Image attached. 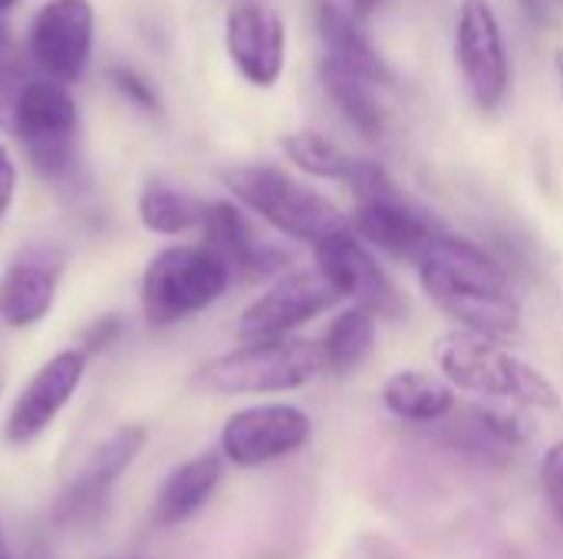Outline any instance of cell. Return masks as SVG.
<instances>
[{"instance_id":"6da1fadb","label":"cell","mask_w":563,"mask_h":559,"mask_svg":"<svg viewBox=\"0 0 563 559\" xmlns=\"http://www.w3.org/2000/svg\"><path fill=\"white\" fill-rule=\"evenodd\" d=\"M422 290L449 313L459 329L511 339L521 329V300L515 297L505 267L465 237L439 231L416 260Z\"/></svg>"},{"instance_id":"7a4b0ae2","label":"cell","mask_w":563,"mask_h":559,"mask_svg":"<svg viewBox=\"0 0 563 559\" xmlns=\"http://www.w3.org/2000/svg\"><path fill=\"white\" fill-rule=\"evenodd\" d=\"M435 362L452 389L544 412L561 409V392L554 389V382L538 366L505 349L498 339L468 329L445 333L435 343Z\"/></svg>"},{"instance_id":"3957f363","label":"cell","mask_w":563,"mask_h":559,"mask_svg":"<svg viewBox=\"0 0 563 559\" xmlns=\"http://www.w3.org/2000/svg\"><path fill=\"white\" fill-rule=\"evenodd\" d=\"M224 188L257 217H264L274 231L310 241L313 247L350 227L346 214L317 188L297 181L284 168L274 165H238L221 175Z\"/></svg>"},{"instance_id":"277c9868","label":"cell","mask_w":563,"mask_h":559,"mask_svg":"<svg viewBox=\"0 0 563 559\" xmlns=\"http://www.w3.org/2000/svg\"><path fill=\"white\" fill-rule=\"evenodd\" d=\"M234 273L231 267L201 244H175L158 250L142 273V316L148 326H178L208 306H214Z\"/></svg>"},{"instance_id":"5b68a950","label":"cell","mask_w":563,"mask_h":559,"mask_svg":"<svg viewBox=\"0 0 563 559\" xmlns=\"http://www.w3.org/2000/svg\"><path fill=\"white\" fill-rule=\"evenodd\" d=\"M320 372V346L287 336L271 343H241L238 349L214 356L201 366L198 382L214 395H280L303 389Z\"/></svg>"},{"instance_id":"8992f818","label":"cell","mask_w":563,"mask_h":559,"mask_svg":"<svg viewBox=\"0 0 563 559\" xmlns=\"http://www.w3.org/2000/svg\"><path fill=\"white\" fill-rule=\"evenodd\" d=\"M76 132L79 112L69 89L43 76L30 79L20 96L10 135L23 145L33 171L43 181L66 185L76 175Z\"/></svg>"},{"instance_id":"52a82bcc","label":"cell","mask_w":563,"mask_h":559,"mask_svg":"<svg viewBox=\"0 0 563 559\" xmlns=\"http://www.w3.org/2000/svg\"><path fill=\"white\" fill-rule=\"evenodd\" d=\"M145 441V425H122L106 441H99L63 488L53 507V521L66 530H92L102 521L115 484L139 461Z\"/></svg>"},{"instance_id":"ba28073f","label":"cell","mask_w":563,"mask_h":559,"mask_svg":"<svg viewBox=\"0 0 563 559\" xmlns=\"http://www.w3.org/2000/svg\"><path fill=\"white\" fill-rule=\"evenodd\" d=\"M455 59L472 102L482 112H498L511 96V56L492 0L459 3Z\"/></svg>"},{"instance_id":"9c48e42d","label":"cell","mask_w":563,"mask_h":559,"mask_svg":"<svg viewBox=\"0 0 563 559\" xmlns=\"http://www.w3.org/2000/svg\"><path fill=\"white\" fill-rule=\"evenodd\" d=\"M313 422L303 409L267 402L238 409L221 428V458L234 468H264L307 448Z\"/></svg>"},{"instance_id":"30bf717a","label":"cell","mask_w":563,"mask_h":559,"mask_svg":"<svg viewBox=\"0 0 563 559\" xmlns=\"http://www.w3.org/2000/svg\"><path fill=\"white\" fill-rule=\"evenodd\" d=\"M86 369H89V359L76 346L49 356L16 392L3 418V441L10 448H26L40 441L53 428V422L63 415V409L76 399V392L82 389Z\"/></svg>"},{"instance_id":"8fae6325","label":"cell","mask_w":563,"mask_h":559,"mask_svg":"<svg viewBox=\"0 0 563 559\" xmlns=\"http://www.w3.org/2000/svg\"><path fill=\"white\" fill-rule=\"evenodd\" d=\"M313 250L317 270L340 293V300H353V306L369 310L376 320H399L406 313L402 293L350 227L320 241Z\"/></svg>"},{"instance_id":"7c38bea8","label":"cell","mask_w":563,"mask_h":559,"mask_svg":"<svg viewBox=\"0 0 563 559\" xmlns=\"http://www.w3.org/2000/svg\"><path fill=\"white\" fill-rule=\"evenodd\" d=\"M340 293L323 280V273L313 270H290L284 273L267 293H261L238 320V339L241 343H271L287 339L294 329L307 326L320 313H327Z\"/></svg>"},{"instance_id":"4fadbf2b","label":"cell","mask_w":563,"mask_h":559,"mask_svg":"<svg viewBox=\"0 0 563 559\" xmlns=\"http://www.w3.org/2000/svg\"><path fill=\"white\" fill-rule=\"evenodd\" d=\"M66 267V250L49 241H30L20 247L0 273V326L33 329L53 306L59 277Z\"/></svg>"},{"instance_id":"5bb4252c","label":"cell","mask_w":563,"mask_h":559,"mask_svg":"<svg viewBox=\"0 0 563 559\" xmlns=\"http://www.w3.org/2000/svg\"><path fill=\"white\" fill-rule=\"evenodd\" d=\"M92 30L96 13L89 0H49L30 30V56L43 79L76 82L92 53Z\"/></svg>"},{"instance_id":"9a60e30c","label":"cell","mask_w":563,"mask_h":559,"mask_svg":"<svg viewBox=\"0 0 563 559\" xmlns=\"http://www.w3.org/2000/svg\"><path fill=\"white\" fill-rule=\"evenodd\" d=\"M224 46L234 69L257 89L280 82L287 66L284 16L264 3H238L224 20Z\"/></svg>"},{"instance_id":"2e32d148","label":"cell","mask_w":563,"mask_h":559,"mask_svg":"<svg viewBox=\"0 0 563 559\" xmlns=\"http://www.w3.org/2000/svg\"><path fill=\"white\" fill-rule=\"evenodd\" d=\"M201 247H208L211 254H218L231 273H244V277H271L280 267L290 264V254L261 241L251 227V221L244 217V211L231 201H211L205 204V217H201Z\"/></svg>"},{"instance_id":"e0dca14e","label":"cell","mask_w":563,"mask_h":559,"mask_svg":"<svg viewBox=\"0 0 563 559\" xmlns=\"http://www.w3.org/2000/svg\"><path fill=\"white\" fill-rule=\"evenodd\" d=\"M350 231L363 244H373V247H379L399 260H412V264L419 260L426 244L439 234V227L426 214L409 208L399 194L383 198V201H363L350 217Z\"/></svg>"},{"instance_id":"ac0fdd59","label":"cell","mask_w":563,"mask_h":559,"mask_svg":"<svg viewBox=\"0 0 563 559\" xmlns=\"http://www.w3.org/2000/svg\"><path fill=\"white\" fill-rule=\"evenodd\" d=\"M224 458L221 451H201L181 465H175L152 504V527L158 530H175L188 524L195 514L205 511V504L214 497V491L224 481Z\"/></svg>"},{"instance_id":"d6986e66","label":"cell","mask_w":563,"mask_h":559,"mask_svg":"<svg viewBox=\"0 0 563 559\" xmlns=\"http://www.w3.org/2000/svg\"><path fill=\"white\" fill-rule=\"evenodd\" d=\"M386 412L409 425H439L455 412V389L432 372L399 369L383 382L379 392Z\"/></svg>"},{"instance_id":"ffe728a7","label":"cell","mask_w":563,"mask_h":559,"mask_svg":"<svg viewBox=\"0 0 563 559\" xmlns=\"http://www.w3.org/2000/svg\"><path fill=\"white\" fill-rule=\"evenodd\" d=\"M317 23H320V36L327 43V59H333V63L360 72V76L373 79L383 89L393 82L389 66L383 63V56L376 53V46L363 33V26H360L353 10H346V7H340L333 0H323Z\"/></svg>"},{"instance_id":"44dd1931","label":"cell","mask_w":563,"mask_h":559,"mask_svg":"<svg viewBox=\"0 0 563 559\" xmlns=\"http://www.w3.org/2000/svg\"><path fill=\"white\" fill-rule=\"evenodd\" d=\"M320 79L327 96L333 99V105L346 115V122L363 132L366 138H379L386 128V105H383V86H376L373 79L333 63L323 56L320 63Z\"/></svg>"},{"instance_id":"7402d4cb","label":"cell","mask_w":563,"mask_h":559,"mask_svg":"<svg viewBox=\"0 0 563 559\" xmlns=\"http://www.w3.org/2000/svg\"><path fill=\"white\" fill-rule=\"evenodd\" d=\"M205 217V201L191 198L188 191L152 178L139 194V221L148 234L158 237H178L188 231H198Z\"/></svg>"},{"instance_id":"603a6c76","label":"cell","mask_w":563,"mask_h":559,"mask_svg":"<svg viewBox=\"0 0 563 559\" xmlns=\"http://www.w3.org/2000/svg\"><path fill=\"white\" fill-rule=\"evenodd\" d=\"M376 343V316L363 306H346L327 329L320 356L323 369L330 376H350L356 372Z\"/></svg>"},{"instance_id":"cb8c5ba5","label":"cell","mask_w":563,"mask_h":559,"mask_svg":"<svg viewBox=\"0 0 563 559\" xmlns=\"http://www.w3.org/2000/svg\"><path fill=\"white\" fill-rule=\"evenodd\" d=\"M284 155L303 171V175H313V178H327V181H350V171L356 165V158H350L336 142H330L327 135L320 132H290L284 135Z\"/></svg>"},{"instance_id":"d4e9b609","label":"cell","mask_w":563,"mask_h":559,"mask_svg":"<svg viewBox=\"0 0 563 559\" xmlns=\"http://www.w3.org/2000/svg\"><path fill=\"white\" fill-rule=\"evenodd\" d=\"M26 76L20 69V63L13 56L0 59V128L3 132H13V119H16V105H20V96L26 89Z\"/></svg>"},{"instance_id":"484cf974","label":"cell","mask_w":563,"mask_h":559,"mask_svg":"<svg viewBox=\"0 0 563 559\" xmlns=\"http://www.w3.org/2000/svg\"><path fill=\"white\" fill-rule=\"evenodd\" d=\"M125 333V323H122V316L119 313H106V316H99V320H92L82 333H79V353L86 356V359H92V356H102V353H109L115 343H119V336Z\"/></svg>"},{"instance_id":"4316f807","label":"cell","mask_w":563,"mask_h":559,"mask_svg":"<svg viewBox=\"0 0 563 559\" xmlns=\"http://www.w3.org/2000/svg\"><path fill=\"white\" fill-rule=\"evenodd\" d=\"M541 488L548 494L554 517L563 524V441L551 445L541 458Z\"/></svg>"},{"instance_id":"83f0119b","label":"cell","mask_w":563,"mask_h":559,"mask_svg":"<svg viewBox=\"0 0 563 559\" xmlns=\"http://www.w3.org/2000/svg\"><path fill=\"white\" fill-rule=\"evenodd\" d=\"M112 82H115V89H119L125 99H132V102L142 105L145 112H158V96H155V89H152L135 69H115V72H112Z\"/></svg>"},{"instance_id":"f1b7e54d","label":"cell","mask_w":563,"mask_h":559,"mask_svg":"<svg viewBox=\"0 0 563 559\" xmlns=\"http://www.w3.org/2000/svg\"><path fill=\"white\" fill-rule=\"evenodd\" d=\"M13 194H16V165H13V155L0 145V221L7 217L13 204Z\"/></svg>"},{"instance_id":"f546056e","label":"cell","mask_w":563,"mask_h":559,"mask_svg":"<svg viewBox=\"0 0 563 559\" xmlns=\"http://www.w3.org/2000/svg\"><path fill=\"white\" fill-rule=\"evenodd\" d=\"M350 7H353L356 16H369L379 7V0H350Z\"/></svg>"},{"instance_id":"4dcf8cb0","label":"cell","mask_w":563,"mask_h":559,"mask_svg":"<svg viewBox=\"0 0 563 559\" xmlns=\"http://www.w3.org/2000/svg\"><path fill=\"white\" fill-rule=\"evenodd\" d=\"M0 559H16L13 557V550H10V544H7V534H3V527H0Z\"/></svg>"},{"instance_id":"1f68e13d","label":"cell","mask_w":563,"mask_h":559,"mask_svg":"<svg viewBox=\"0 0 563 559\" xmlns=\"http://www.w3.org/2000/svg\"><path fill=\"white\" fill-rule=\"evenodd\" d=\"M7 53H10V40H7V30H3V23H0V59H7Z\"/></svg>"},{"instance_id":"d6a6232c","label":"cell","mask_w":563,"mask_h":559,"mask_svg":"<svg viewBox=\"0 0 563 559\" xmlns=\"http://www.w3.org/2000/svg\"><path fill=\"white\" fill-rule=\"evenodd\" d=\"M554 66H558V76H561V86H563V49L554 53Z\"/></svg>"},{"instance_id":"836d02e7","label":"cell","mask_w":563,"mask_h":559,"mask_svg":"<svg viewBox=\"0 0 563 559\" xmlns=\"http://www.w3.org/2000/svg\"><path fill=\"white\" fill-rule=\"evenodd\" d=\"M3 382H7V369H3V353H0V395H3Z\"/></svg>"},{"instance_id":"e575fe53","label":"cell","mask_w":563,"mask_h":559,"mask_svg":"<svg viewBox=\"0 0 563 559\" xmlns=\"http://www.w3.org/2000/svg\"><path fill=\"white\" fill-rule=\"evenodd\" d=\"M13 3H16V0H0V10H10Z\"/></svg>"}]
</instances>
